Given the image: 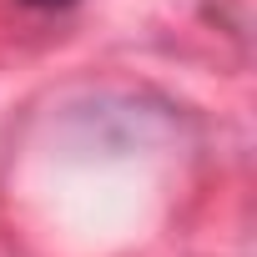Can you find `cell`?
Listing matches in <instances>:
<instances>
[{"mask_svg":"<svg viewBox=\"0 0 257 257\" xmlns=\"http://www.w3.org/2000/svg\"><path fill=\"white\" fill-rule=\"evenodd\" d=\"M21 6H31V11H71L76 0H21Z\"/></svg>","mask_w":257,"mask_h":257,"instance_id":"obj_1","label":"cell"}]
</instances>
